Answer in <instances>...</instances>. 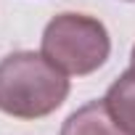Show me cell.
I'll return each instance as SVG.
<instances>
[{"instance_id":"cell-4","label":"cell","mask_w":135,"mask_h":135,"mask_svg":"<svg viewBox=\"0 0 135 135\" xmlns=\"http://www.w3.org/2000/svg\"><path fill=\"white\" fill-rule=\"evenodd\" d=\"M103 103L117 127L127 135H135V66L119 74V80H114V85L106 90Z\"/></svg>"},{"instance_id":"cell-1","label":"cell","mask_w":135,"mask_h":135,"mask_svg":"<svg viewBox=\"0 0 135 135\" xmlns=\"http://www.w3.org/2000/svg\"><path fill=\"white\" fill-rule=\"evenodd\" d=\"M69 95V80L42 53L19 50L0 61V111L16 119L53 114Z\"/></svg>"},{"instance_id":"cell-5","label":"cell","mask_w":135,"mask_h":135,"mask_svg":"<svg viewBox=\"0 0 135 135\" xmlns=\"http://www.w3.org/2000/svg\"><path fill=\"white\" fill-rule=\"evenodd\" d=\"M130 58H132V66H135V45H132V56Z\"/></svg>"},{"instance_id":"cell-2","label":"cell","mask_w":135,"mask_h":135,"mask_svg":"<svg viewBox=\"0 0 135 135\" xmlns=\"http://www.w3.org/2000/svg\"><path fill=\"white\" fill-rule=\"evenodd\" d=\"M111 40L106 27L85 13H58L42 32V56L64 74H93L106 64Z\"/></svg>"},{"instance_id":"cell-3","label":"cell","mask_w":135,"mask_h":135,"mask_svg":"<svg viewBox=\"0 0 135 135\" xmlns=\"http://www.w3.org/2000/svg\"><path fill=\"white\" fill-rule=\"evenodd\" d=\"M61 135H127V132L117 127L103 101H90L66 117Z\"/></svg>"}]
</instances>
